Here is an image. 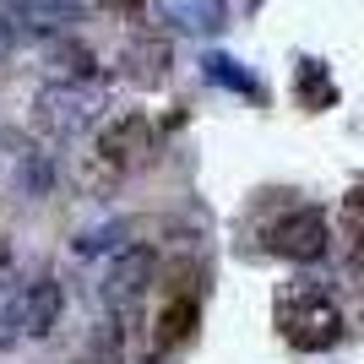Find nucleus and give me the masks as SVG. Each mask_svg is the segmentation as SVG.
I'll return each instance as SVG.
<instances>
[{"instance_id":"1","label":"nucleus","mask_w":364,"mask_h":364,"mask_svg":"<svg viewBox=\"0 0 364 364\" xmlns=\"http://www.w3.org/2000/svg\"><path fill=\"white\" fill-rule=\"evenodd\" d=\"M277 316V332H283V343L299 353H321L332 348L337 337H343V310L332 304V294L321 289V283H310V277H294V283H283V294H277L272 304Z\"/></svg>"},{"instance_id":"2","label":"nucleus","mask_w":364,"mask_h":364,"mask_svg":"<svg viewBox=\"0 0 364 364\" xmlns=\"http://www.w3.org/2000/svg\"><path fill=\"white\" fill-rule=\"evenodd\" d=\"M267 250L294 261V267L321 261L326 256V218H321V207H294L277 223H267Z\"/></svg>"},{"instance_id":"3","label":"nucleus","mask_w":364,"mask_h":364,"mask_svg":"<svg viewBox=\"0 0 364 364\" xmlns=\"http://www.w3.org/2000/svg\"><path fill=\"white\" fill-rule=\"evenodd\" d=\"M147 277H152V250H147V245H120V250H109V256H104L92 294H98V304L120 310V304H131L141 289H147Z\"/></svg>"},{"instance_id":"4","label":"nucleus","mask_w":364,"mask_h":364,"mask_svg":"<svg viewBox=\"0 0 364 364\" xmlns=\"http://www.w3.org/2000/svg\"><path fill=\"white\" fill-rule=\"evenodd\" d=\"M33 343V272L0 277V348Z\"/></svg>"},{"instance_id":"5","label":"nucleus","mask_w":364,"mask_h":364,"mask_svg":"<svg viewBox=\"0 0 364 364\" xmlns=\"http://www.w3.org/2000/svg\"><path fill=\"white\" fill-rule=\"evenodd\" d=\"M147 152H152V125H147V114H120V120L104 125V141H98V158H104V164L131 168V164H141Z\"/></svg>"},{"instance_id":"6","label":"nucleus","mask_w":364,"mask_h":364,"mask_svg":"<svg viewBox=\"0 0 364 364\" xmlns=\"http://www.w3.org/2000/svg\"><path fill=\"white\" fill-rule=\"evenodd\" d=\"M6 180H11V191L22 201H38L49 191V180H55V164H49V152L28 147V141H11V152H6Z\"/></svg>"},{"instance_id":"7","label":"nucleus","mask_w":364,"mask_h":364,"mask_svg":"<svg viewBox=\"0 0 364 364\" xmlns=\"http://www.w3.org/2000/svg\"><path fill=\"white\" fill-rule=\"evenodd\" d=\"M44 120H49V131L55 136H76L82 125H92L98 120V92H76V87H65V92H49L44 98Z\"/></svg>"},{"instance_id":"8","label":"nucleus","mask_w":364,"mask_h":364,"mask_svg":"<svg viewBox=\"0 0 364 364\" xmlns=\"http://www.w3.org/2000/svg\"><path fill=\"white\" fill-rule=\"evenodd\" d=\"M191 326H196V299H168L164 304V316H158V348H174V343H185V337H191Z\"/></svg>"},{"instance_id":"9","label":"nucleus","mask_w":364,"mask_h":364,"mask_svg":"<svg viewBox=\"0 0 364 364\" xmlns=\"http://www.w3.org/2000/svg\"><path fill=\"white\" fill-rule=\"evenodd\" d=\"M125 234H131V223H125V218H114V223H104V228H87V234L76 240V256H98V250L109 256V250H120V245H131Z\"/></svg>"},{"instance_id":"10","label":"nucleus","mask_w":364,"mask_h":364,"mask_svg":"<svg viewBox=\"0 0 364 364\" xmlns=\"http://www.w3.org/2000/svg\"><path fill=\"white\" fill-rule=\"evenodd\" d=\"M343 213H348V223L364 234V185H353L348 196H343Z\"/></svg>"},{"instance_id":"11","label":"nucleus","mask_w":364,"mask_h":364,"mask_svg":"<svg viewBox=\"0 0 364 364\" xmlns=\"http://www.w3.org/2000/svg\"><path fill=\"white\" fill-rule=\"evenodd\" d=\"M152 364H168V359H152Z\"/></svg>"}]
</instances>
